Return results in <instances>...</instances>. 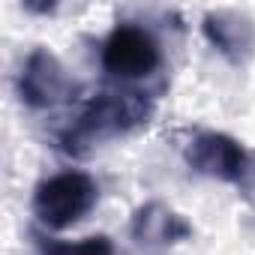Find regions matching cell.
<instances>
[{"mask_svg": "<svg viewBox=\"0 0 255 255\" xmlns=\"http://www.w3.org/2000/svg\"><path fill=\"white\" fill-rule=\"evenodd\" d=\"M96 204V183L81 171H60L33 192V213L48 228H69Z\"/></svg>", "mask_w": 255, "mask_h": 255, "instance_id": "1", "label": "cell"}, {"mask_svg": "<svg viewBox=\"0 0 255 255\" xmlns=\"http://www.w3.org/2000/svg\"><path fill=\"white\" fill-rule=\"evenodd\" d=\"M144 117H147V105L135 93H102L81 111V117L72 126L66 141H69V147L72 144H90V141L132 129Z\"/></svg>", "mask_w": 255, "mask_h": 255, "instance_id": "2", "label": "cell"}, {"mask_svg": "<svg viewBox=\"0 0 255 255\" xmlns=\"http://www.w3.org/2000/svg\"><path fill=\"white\" fill-rule=\"evenodd\" d=\"M102 63L117 78H141L159 66V45L147 30L135 24H120L105 39Z\"/></svg>", "mask_w": 255, "mask_h": 255, "instance_id": "3", "label": "cell"}, {"mask_svg": "<svg viewBox=\"0 0 255 255\" xmlns=\"http://www.w3.org/2000/svg\"><path fill=\"white\" fill-rule=\"evenodd\" d=\"M186 162L198 174H207L225 183H240L249 165L246 150L222 132H198L186 147Z\"/></svg>", "mask_w": 255, "mask_h": 255, "instance_id": "4", "label": "cell"}, {"mask_svg": "<svg viewBox=\"0 0 255 255\" xmlns=\"http://www.w3.org/2000/svg\"><path fill=\"white\" fill-rule=\"evenodd\" d=\"M18 87H21V99L24 102L42 108V105H54V102L66 99L72 81H69L66 69L57 63V57L39 48V51H33L27 57Z\"/></svg>", "mask_w": 255, "mask_h": 255, "instance_id": "5", "label": "cell"}, {"mask_svg": "<svg viewBox=\"0 0 255 255\" xmlns=\"http://www.w3.org/2000/svg\"><path fill=\"white\" fill-rule=\"evenodd\" d=\"M204 33L207 39L231 60H243L246 54H252L255 45V30L246 18L231 15V12H216L204 18Z\"/></svg>", "mask_w": 255, "mask_h": 255, "instance_id": "6", "label": "cell"}, {"mask_svg": "<svg viewBox=\"0 0 255 255\" xmlns=\"http://www.w3.org/2000/svg\"><path fill=\"white\" fill-rule=\"evenodd\" d=\"M132 234L141 243H174L189 234V225L162 204H147L132 219Z\"/></svg>", "mask_w": 255, "mask_h": 255, "instance_id": "7", "label": "cell"}, {"mask_svg": "<svg viewBox=\"0 0 255 255\" xmlns=\"http://www.w3.org/2000/svg\"><path fill=\"white\" fill-rule=\"evenodd\" d=\"M39 255H114V246L108 237H84L78 243L51 240L39 246Z\"/></svg>", "mask_w": 255, "mask_h": 255, "instance_id": "8", "label": "cell"}]
</instances>
